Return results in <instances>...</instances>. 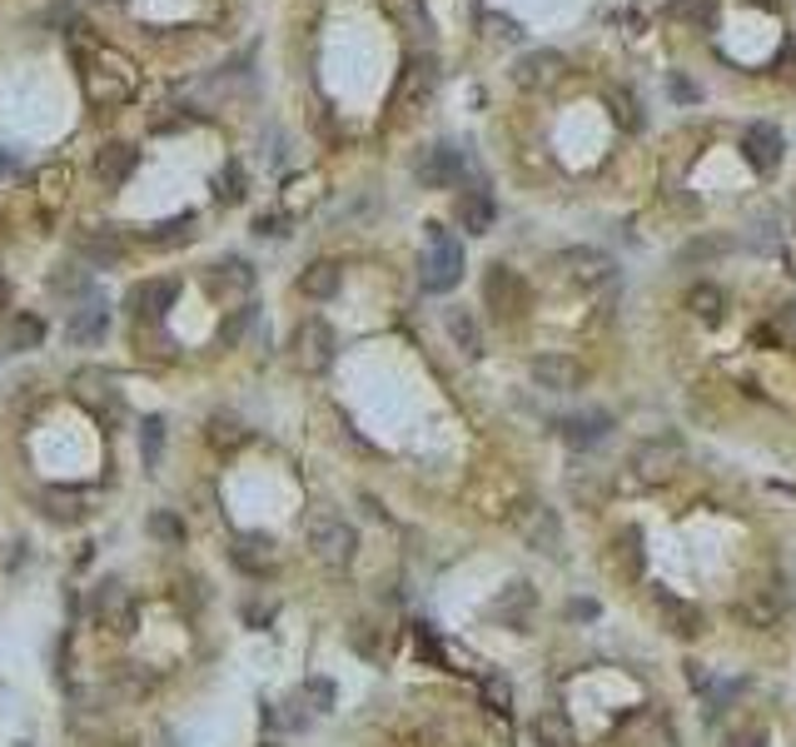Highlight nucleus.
Listing matches in <instances>:
<instances>
[{"label":"nucleus","instance_id":"18","mask_svg":"<svg viewBox=\"0 0 796 747\" xmlns=\"http://www.w3.org/2000/svg\"><path fill=\"white\" fill-rule=\"evenodd\" d=\"M41 513L50 523H80L90 513V498L80 494V488H65V484H50V488H41Z\"/></svg>","mask_w":796,"mask_h":747},{"label":"nucleus","instance_id":"50","mask_svg":"<svg viewBox=\"0 0 796 747\" xmlns=\"http://www.w3.org/2000/svg\"><path fill=\"white\" fill-rule=\"evenodd\" d=\"M727 747H766V733H762V727H747V733H737Z\"/></svg>","mask_w":796,"mask_h":747},{"label":"nucleus","instance_id":"30","mask_svg":"<svg viewBox=\"0 0 796 747\" xmlns=\"http://www.w3.org/2000/svg\"><path fill=\"white\" fill-rule=\"evenodd\" d=\"M194 225L200 219L194 215H174V219H160L155 229H145V245H155V249H174V245H190L194 239Z\"/></svg>","mask_w":796,"mask_h":747},{"label":"nucleus","instance_id":"14","mask_svg":"<svg viewBox=\"0 0 796 747\" xmlns=\"http://www.w3.org/2000/svg\"><path fill=\"white\" fill-rule=\"evenodd\" d=\"M413 174H419L429 190H453L463 180V155L453 145H429V150L413 160Z\"/></svg>","mask_w":796,"mask_h":747},{"label":"nucleus","instance_id":"47","mask_svg":"<svg viewBox=\"0 0 796 747\" xmlns=\"http://www.w3.org/2000/svg\"><path fill=\"white\" fill-rule=\"evenodd\" d=\"M270 618H274V603H259V598H254V603H245V623H249V629H264Z\"/></svg>","mask_w":796,"mask_h":747},{"label":"nucleus","instance_id":"38","mask_svg":"<svg viewBox=\"0 0 796 747\" xmlns=\"http://www.w3.org/2000/svg\"><path fill=\"white\" fill-rule=\"evenodd\" d=\"M215 200L219 205H239V200H245V170H239L235 160L215 174Z\"/></svg>","mask_w":796,"mask_h":747},{"label":"nucleus","instance_id":"10","mask_svg":"<svg viewBox=\"0 0 796 747\" xmlns=\"http://www.w3.org/2000/svg\"><path fill=\"white\" fill-rule=\"evenodd\" d=\"M558 270L568 274L572 284H582V290H598V284H613L617 264H613V254H603V249H562Z\"/></svg>","mask_w":796,"mask_h":747},{"label":"nucleus","instance_id":"19","mask_svg":"<svg viewBox=\"0 0 796 747\" xmlns=\"http://www.w3.org/2000/svg\"><path fill=\"white\" fill-rule=\"evenodd\" d=\"M558 76H562V55L558 50H527L523 60L513 66V80L523 90H548V86H558Z\"/></svg>","mask_w":796,"mask_h":747},{"label":"nucleus","instance_id":"15","mask_svg":"<svg viewBox=\"0 0 796 747\" xmlns=\"http://www.w3.org/2000/svg\"><path fill=\"white\" fill-rule=\"evenodd\" d=\"M70 389H76V399L86 404L90 414H100V419H115L120 414V394H115V380H110L105 369H76V380H70Z\"/></svg>","mask_w":796,"mask_h":747},{"label":"nucleus","instance_id":"39","mask_svg":"<svg viewBox=\"0 0 796 747\" xmlns=\"http://www.w3.org/2000/svg\"><path fill=\"white\" fill-rule=\"evenodd\" d=\"M160 449H164V419L150 414L140 429V454H145V468H160Z\"/></svg>","mask_w":796,"mask_h":747},{"label":"nucleus","instance_id":"48","mask_svg":"<svg viewBox=\"0 0 796 747\" xmlns=\"http://www.w3.org/2000/svg\"><path fill=\"white\" fill-rule=\"evenodd\" d=\"M245 325H249V309H235V319H229V325L219 329V339H225V344H235V339L245 335Z\"/></svg>","mask_w":796,"mask_h":747},{"label":"nucleus","instance_id":"56","mask_svg":"<svg viewBox=\"0 0 796 747\" xmlns=\"http://www.w3.org/2000/svg\"><path fill=\"white\" fill-rule=\"evenodd\" d=\"M21 747H31V743H21Z\"/></svg>","mask_w":796,"mask_h":747},{"label":"nucleus","instance_id":"5","mask_svg":"<svg viewBox=\"0 0 796 747\" xmlns=\"http://www.w3.org/2000/svg\"><path fill=\"white\" fill-rule=\"evenodd\" d=\"M513 529L533 553H548V558H558L562 553V523H558V513H553L548 503H538V498H527L523 509L513 513Z\"/></svg>","mask_w":796,"mask_h":747},{"label":"nucleus","instance_id":"42","mask_svg":"<svg viewBox=\"0 0 796 747\" xmlns=\"http://www.w3.org/2000/svg\"><path fill=\"white\" fill-rule=\"evenodd\" d=\"M766 339H782V344H792L796 339V304H782L772 319V329H766Z\"/></svg>","mask_w":796,"mask_h":747},{"label":"nucleus","instance_id":"43","mask_svg":"<svg viewBox=\"0 0 796 747\" xmlns=\"http://www.w3.org/2000/svg\"><path fill=\"white\" fill-rule=\"evenodd\" d=\"M115 678H120V688H125V693H145V688H150V672H140L135 663H120Z\"/></svg>","mask_w":796,"mask_h":747},{"label":"nucleus","instance_id":"49","mask_svg":"<svg viewBox=\"0 0 796 747\" xmlns=\"http://www.w3.org/2000/svg\"><path fill=\"white\" fill-rule=\"evenodd\" d=\"M284 225H289L284 215H259L254 219V235H284Z\"/></svg>","mask_w":796,"mask_h":747},{"label":"nucleus","instance_id":"28","mask_svg":"<svg viewBox=\"0 0 796 747\" xmlns=\"http://www.w3.org/2000/svg\"><path fill=\"white\" fill-rule=\"evenodd\" d=\"M378 5H384V15L403 35H429V11H423V0H378Z\"/></svg>","mask_w":796,"mask_h":747},{"label":"nucleus","instance_id":"13","mask_svg":"<svg viewBox=\"0 0 796 747\" xmlns=\"http://www.w3.org/2000/svg\"><path fill=\"white\" fill-rule=\"evenodd\" d=\"M229 558H235V568H239V574H249V578H264V574H274V568H280V553H274L270 533H235Z\"/></svg>","mask_w":796,"mask_h":747},{"label":"nucleus","instance_id":"32","mask_svg":"<svg viewBox=\"0 0 796 747\" xmlns=\"http://www.w3.org/2000/svg\"><path fill=\"white\" fill-rule=\"evenodd\" d=\"M687 309L702 319V325H721V315H727V294H721L717 284H692Z\"/></svg>","mask_w":796,"mask_h":747},{"label":"nucleus","instance_id":"8","mask_svg":"<svg viewBox=\"0 0 796 747\" xmlns=\"http://www.w3.org/2000/svg\"><path fill=\"white\" fill-rule=\"evenodd\" d=\"M786 608H792V584H786L782 574H772L766 584H757L752 593H747L742 603V618L752 623V629H772V623H782Z\"/></svg>","mask_w":796,"mask_h":747},{"label":"nucleus","instance_id":"7","mask_svg":"<svg viewBox=\"0 0 796 747\" xmlns=\"http://www.w3.org/2000/svg\"><path fill=\"white\" fill-rule=\"evenodd\" d=\"M484 304L493 309V319H523V309H527V284L518 280L508 264H488V274H484Z\"/></svg>","mask_w":796,"mask_h":747},{"label":"nucleus","instance_id":"41","mask_svg":"<svg viewBox=\"0 0 796 747\" xmlns=\"http://www.w3.org/2000/svg\"><path fill=\"white\" fill-rule=\"evenodd\" d=\"M413 648H419V658H429L433 668H443V643L433 638L429 623H413Z\"/></svg>","mask_w":796,"mask_h":747},{"label":"nucleus","instance_id":"6","mask_svg":"<svg viewBox=\"0 0 796 747\" xmlns=\"http://www.w3.org/2000/svg\"><path fill=\"white\" fill-rule=\"evenodd\" d=\"M334 329L323 325V319H304L299 329H294V339H289V354H294V364L304 369V374H323V369L334 364Z\"/></svg>","mask_w":796,"mask_h":747},{"label":"nucleus","instance_id":"46","mask_svg":"<svg viewBox=\"0 0 796 747\" xmlns=\"http://www.w3.org/2000/svg\"><path fill=\"white\" fill-rule=\"evenodd\" d=\"M732 249V239H702V245L682 249V260H712V254H727Z\"/></svg>","mask_w":796,"mask_h":747},{"label":"nucleus","instance_id":"53","mask_svg":"<svg viewBox=\"0 0 796 747\" xmlns=\"http://www.w3.org/2000/svg\"><path fill=\"white\" fill-rule=\"evenodd\" d=\"M747 5H762V11H776V5H782V0H747Z\"/></svg>","mask_w":796,"mask_h":747},{"label":"nucleus","instance_id":"36","mask_svg":"<svg viewBox=\"0 0 796 747\" xmlns=\"http://www.w3.org/2000/svg\"><path fill=\"white\" fill-rule=\"evenodd\" d=\"M45 339V325L35 315H15L11 325H5V349L11 354H25V349H35Z\"/></svg>","mask_w":796,"mask_h":747},{"label":"nucleus","instance_id":"2","mask_svg":"<svg viewBox=\"0 0 796 747\" xmlns=\"http://www.w3.org/2000/svg\"><path fill=\"white\" fill-rule=\"evenodd\" d=\"M419 280L429 294H448L463 280V245L443 225H429V254H423Z\"/></svg>","mask_w":796,"mask_h":747},{"label":"nucleus","instance_id":"51","mask_svg":"<svg viewBox=\"0 0 796 747\" xmlns=\"http://www.w3.org/2000/svg\"><path fill=\"white\" fill-rule=\"evenodd\" d=\"M568 613H572V618H592V613H598V603H572Z\"/></svg>","mask_w":796,"mask_h":747},{"label":"nucleus","instance_id":"34","mask_svg":"<svg viewBox=\"0 0 796 747\" xmlns=\"http://www.w3.org/2000/svg\"><path fill=\"white\" fill-rule=\"evenodd\" d=\"M433 80H439L433 60H409V70H403V90H398L394 105H413V100H423L433 90Z\"/></svg>","mask_w":796,"mask_h":747},{"label":"nucleus","instance_id":"33","mask_svg":"<svg viewBox=\"0 0 796 747\" xmlns=\"http://www.w3.org/2000/svg\"><path fill=\"white\" fill-rule=\"evenodd\" d=\"M533 737H538V747H572V723L558 713V708H543V713L533 717Z\"/></svg>","mask_w":796,"mask_h":747},{"label":"nucleus","instance_id":"9","mask_svg":"<svg viewBox=\"0 0 796 747\" xmlns=\"http://www.w3.org/2000/svg\"><path fill=\"white\" fill-rule=\"evenodd\" d=\"M90 618L110 633H135V603H129L125 584H115V578L100 584L95 593H90Z\"/></svg>","mask_w":796,"mask_h":747},{"label":"nucleus","instance_id":"31","mask_svg":"<svg viewBox=\"0 0 796 747\" xmlns=\"http://www.w3.org/2000/svg\"><path fill=\"white\" fill-rule=\"evenodd\" d=\"M443 325H448V339H453V344H458L468 359L484 354V335H478V319L468 315V309H448V319H443Z\"/></svg>","mask_w":796,"mask_h":747},{"label":"nucleus","instance_id":"35","mask_svg":"<svg viewBox=\"0 0 796 747\" xmlns=\"http://www.w3.org/2000/svg\"><path fill=\"white\" fill-rule=\"evenodd\" d=\"M294 703H299L309 717L329 713V708H334V682H329V678H304L299 693H294Z\"/></svg>","mask_w":796,"mask_h":747},{"label":"nucleus","instance_id":"45","mask_svg":"<svg viewBox=\"0 0 796 747\" xmlns=\"http://www.w3.org/2000/svg\"><path fill=\"white\" fill-rule=\"evenodd\" d=\"M484 698L493 713H508V703H513V693H508V682L503 678H484Z\"/></svg>","mask_w":796,"mask_h":747},{"label":"nucleus","instance_id":"40","mask_svg":"<svg viewBox=\"0 0 796 747\" xmlns=\"http://www.w3.org/2000/svg\"><path fill=\"white\" fill-rule=\"evenodd\" d=\"M349 643H354L359 653H364L368 663H378L388 653V638H378V629L374 623H354V629H349Z\"/></svg>","mask_w":796,"mask_h":747},{"label":"nucleus","instance_id":"1","mask_svg":"<svg viewBox=\"0 0 796 747\" xmlns=\"http://www.w3.org/2000/svg\"><path fill=\"white\" fill-rule=\"evenodd\" d=\"M80 80H86V95L95 105H125L135 95V70L110 50H95V55H80Z\"/></svg>","mask_w":796,"mask_h":747},{"label":"nucleus","instance_id":"3","mask_svg":"<svg viewBox=\"0 0 796 747\" xmlns=\"http://www.w3.org/2000/svg\"><path fill=\"white\" fill-rule=\"evenodd\" d=\"M682 459H687V449H682L678 433H657V439H643L633 449V474H637V484L657 488V484H668V478H678Z\"/></svg>","mask_w":796,"mask_h":747},{"label":"nucleus","instance_id":"55","mask_svg":"<svg viewBox=\"0 0 796 747\" xmlns=\"http://www.w3.org/2000/svg\"><path fill=\"white\" fill-rule=\"evenodd\" d=\"M110 5H120V0H110Z\"/></svg>","mask_w":796,"mask_h":747},{"label":"nucleus","instance_id":"25","mask_svg":"<svg viewBox=\"0 0 796 747\" xmlns=\"http://www.w3.org/2000/svg\"><path fill=\"white\" fill-rule=\"evenodd\" d=\"M339 284H344V270L334 260H314L309 270L299 274V294L304 299H334Z\"/></svg>","mask_w":796,"mask_h":747},{"label":"nucleus","instance_id":"44","mask_svg":"<svg viewBox=\"0 0 796 747\" xmlns=\"http://www.w3.org/2000/svg\"><path fill=\"white\" fill-rule=\"evenodd\" d=\"M50 290L55 294H80V290H86V274H80V270H65V264H60V270L50 274Z\"/></svg>","mask_w":796,"mask_h":747},{"label":"nucleus","instance_id":"20","mask_svg":"<svg viewBox=\"0 0 796 747\" xmlns=\"http://www.w3.org/2000/svg\"><path fill=\"white\" fill-rule=\"evenodd\" d=\"M742 155L757 174H772L776 165H782V131H776V125H752V131L742 135Z\"/></svg>","mask_w":796,"mask_h":747},{"label":"nucleus","instance_id":"54","mask_svg":"<svg viewBox=\"0 0 796 747\" xmlns=\"http://www.w3.org/2000/svg\"><path fill=\"white\" fill-rule=\"evenodd\" d=\"M264 747H280V743H264Z\"/></svg>","mask_w":796,"mask_h":747},{"label":"nucleus","instance_id":"52","mask_svg":"<svg viewBox=\"0 0 796 747\" xmlns=\"http://www.w3.org/2000/svg\"><path fill=\"white\" fill-rule=\"evenodd\" d=\"M5 309H11V290H5V280H0V319H5Z\"/></svg>","mask_w":796,"mask_h":747},{"label":"nucleus","instance_id":"37","mask_svg":"<svg viewBox=\"0 0 796 747\" xmlns=\"http://www.w3.org/2000/svg\"><path fill=\"white\" fill-rule=\"evenodd\" d=\"M145 529H150V539L164 543V548H180V543H184V519L174 509H155Z\"/></svg>","mask_w":796,"mask_h":747},{"label":"nucleus","instance_id":"12","mask_svg":"<svg viewBox=\"0 0 796 747\" xmlns=\"http://www.w3.org/2000/svg\"><path fill=\"white\" fill-rule=\"evenodd\" d=\"M174 294H180V284L174 280H145V284H135V290L125 294V309L140 319V325H160L164 309L174 304Z\"/></svg>","mask_w":796,"mask_h":747},{"label":"nucleus","instance_id":"27","mask_svg":"<svg viewBox=\"0 0 796 747\" xmlns=\"http://www.w3.org/2000/svg\"><path fill=\"white\" fill-rule=\"evenodd\" d=\"M493 618H503L508 629H527V618H533V588H527V584H508L503 598L493 603Z\"/></svg>","mask_w":796,"mask_h":747},{"label":"nucleus","instance_id":"24","mask_svg":"<svg viewBox=\"0 0 796 747\" xmlns=\"http://www.w3.org/2000/svg\"><path fill=\"white\" fill-rule=\"evenodd\" d=\"M135 145H125V140H110L105 150L95 155V174H100V184H125L129 174H135Z\"/></svg>","mask_w":796,"mask_h":747},{"label":"nucleus","instance_id":"11","mask_svg":"<svg viewBox=\"0 0 796 747\" xmlns=\"http://www.w3.org/2000/svg\"><path fill=\"white\" fill-rule=\"evenodd\" d=\"M607 433H613V414L607 409H578L558 419V439L572 449H598Z\"/></svg>","mask_w":796,"mask_h":747},{"label":"nucleus","instance_id":"26","mask_svg":"<svg viewBox=\"0 0 796 747\" xmlns=\"http://www.w3.org/2000/svg\"><path fill=\"white\" fill-rule=\"evenodd\" d=\"M105 329H110V309H105V304L90 299L86 309H76V315H70L65 335L76 339V344H100V339H105Z\"/></svg>","mask_w":796,"mask_h":747},{"label":"nucleus","instance_id":"29","mask_svg":"<svg viewBox=\"0 0 796 747\" xmlns=\"http://www.w3.org/2000/svg\"><path fill=\"white\" fill-rule=\"evenodd\" d=\"M205 439H209V444H215V449H239V444H245V439H249V429H245V423H239V414H225V409H215V414H209V419H205Z\"/></svg>","mask_w":796,"mask_h":747},{"label":"nucleus","instance_id":"21","mask_svg":"<svg viewBox=\"0 0 796 747\" xmlns=\"http://www.w3.org/2000/svg\"><path fill=\"white\" fill-rule=\"evenodd\" d=\"M453 215H458V225L468 229V235H488V229H493V219H498V210H493V195H488L484 184H474V190H463V195H458Z\"/></svg>","mask_w":796,"mask_h":747},{"label":"nucleus","instance_id":"17","mask_svg":"<svg viewBox=\"0 0 796 747\" xmlns=\"http://www.w3.org/2000/svg\"><path fill=\"white\" fill-rule=\"evenodd\" d=\"M533 384L548 394H572L582 384V364L568 354H543V359H533Z\"/></svg>","mask_w":796,"mask_h":747},{"label":"nucleus","instance_id":"16","mask_svg":"<svg viewBox=\"0 0 796 747\" xmlns=\"http://www.w3.org/2000/svg\"><path fill=\"white\" fill-rule=\"evenodd\" d=\"M205 290L209 299H245L254 290V270H249V260H219L205 270Z\"/></svg>","mask_w":796,"mask_h":747},{"label":"nucleus","instance_id":"4","mask_svg":"<svg viewBox=\"0 0 796 747\" xmlns=\"http://www.w3.org/2000/svg\"><path fill=\"white\" fill-rule=\"evenodd\" d=\"M309 548L323 568H349L359 553V533H354V523H344L339 513H319V519L309 523Z\"/></svg>","mask_w":796,"mask_h":747},{"label":"nucleus","instance_id":"22","mask_svg":"<svg viewBox=\"0 0 796 747\" xmlns=\"http://www.w3.org/2000/svg\"><path fill=\"white\" fill-rule=\"evenodd\" d=\"M76 249L86 254L90 264H100V270L125 260V245H120L115 229H76Z\"/></svg>","mask_w":796,"mask_h":747},{"label":"nucleus","instance_id":"23","mask_svg":"<svg viewBox=\"0 0 796 747\" xmlns=\"http://www.w3.org/2000/svg\"><path fill=\"white\" fill-rule=\"evenodd\" d=\"M657 613H662V629L672 633V638H697L702 633V608H692L687 598H657Z\"/></svg>","mask_w":796,"mask_h":747}]
</instances>
